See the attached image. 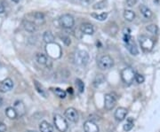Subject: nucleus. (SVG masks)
Instances as JSON below:
<instances>
[{"label":"nucleus","mask_w":160,"mask_h":132,"mask_svg":"<svg viewBox=\"0 0 160 132\" xmlns=\"http://www.w3.org/2000/svg\"><path fill=\"white\" fill-rule=\"evenodd\" d=\"M139 42H140V44H141V49L144 51V52H150L153 47H154V44H155V42L152 38L149 37V36H146V35H141L139 37Z\"/></svg>","instance_id":"1"},{"label":"nucleus","mask_w":160,"mask_h":132,"mask_svg":"<svg viewBox=\"0 0 160 132\" xmlns=\"http://www.w3.org/2000/svg\"><path fill=\"white\" fill-rule=\"evenodd\" d=\"M54 125H55L56 129L59 131H67V130L68 128V122H67L66 119L63 118L62 115H60V114H54Z\"/></svg>","instance_id":"2"},{"label":"nucleus","mask_w":160,"mask_h":132,"mask_svg":"<svg viewBox=\"0 0 160 132\" xmlns=\"http://www.w3.org/2000/svg\"><path fill=\"white\" fill-rule=\"evenodd\" d=\"M114 65L113 59L109 55H103L98 60V66L101 70H108Z\"/></svg>","instance_id":"3"},{"label":"nucleus","mask_w":160,"mask_h":132,"mask_svg":"<svg viewBox=\"0 0 160 132\" xmlns=\"http://www.w3.org/2000/svg\"><path fill=\"white\" fill-rule=\"evenodd\" d=\"M89 61V54L86 51H77L75 54V62L79 66H86Z\"/></svg>","instance_id":"4"},{"label":"nucleus","mask_w":160,"mask_h":132,"mask_svg":"<svg viewBox=\"0 0 160 132\" xmlns=\"http://www.w3.org/2000/svg\"><path fill=\"white\" fill-rule=\"evenodd\" d=\"M135 72L131 67H126L121 71V77L125 83L130 84L135 79Z\"/></svg>","instance_id":"5"},{"label":"nucleus","mask_w":160,"mask_h":132,"mask_svg":"<svg viewBox=\"0 0 160 132\" xmlns=\"http://www.w3.org/2000/svg\"><path fill=\"white\" fill-rule=\"evenodd\" d=\"M46 51L52 58H55V59L59 58L62 54L61 47L57 44H54V43L48 44L46 47Z\"/></svg>","instance_id":"6"},{"label":"nucleus","mask_w":160,"mask_h":132,"mask_svg":"<svg viewBox=\"0 0 160 132\" xmlns=\"http://www.w3.org/2000/svg\"><path fill=\"white\" fill-rule=\"evenodd\" d=\"M75 21L70 14H63L60 18V24L64 29H71L74 26Z\"/></svg>","instance_id":"7"},{"label":"nucleus","mask_w":160,"mask_h":132,"mask_svg":"<svg viewBox=\"0 0 160 132\" xmlns=\"http://www.w3.org/2000/svg\"><path fill=\"white\" fill-rule=\"evenodd\" d=\"M64 114H65L66 119L71 122H77L78 121V113L73 107H69V108L66 109Z\"/></svg>","instance_id":"8"},{"label":"nucleus","mask_w":160,"mask_h":132,"mask_svg":"<svg viewBox=\"0 0 160 132\" xmlns=\"http://www.w3.org/2000/svg\"><path fill=\"white\" fill-rule=\"evenodd\" d=\"M117 104V99L116 98L111 95V94H106L104 97V107L107 110H112Z\"/></svg>","instance_id":"9"},{"label":"nucleus","mask_w":160,"mask_h":132,"mask_svg":"<svg viewBox=\"0 0 160 132\" xmlns=\"http://www.w3.org/2000/svg\"><path fill=\"white\" fill-rule=\"evenodd\" d=\"M13 88V82L10 78H6L0 82V92L5 93Z\"/></svg>","instance_id":"10"},{"label":"nucleus","mask_w":160,"mask_h":132,"mask_svg":"<svg viewBox=\"0 0 160 132\" xmlns=\"http://www.w3.org/2000/svg\"><path fill=\"white\" fill-rule=\"evenodd\" d=\"M85 132H100L99 126L93 121H86L84 124Z\"/></svg>","instance_id":"11"},{"label":"nucleus","mask_w":160,"mask_h":132,"mask_svg":"<svg viewBox=\"0 0 160 132\" xmlns=\"http://www.w3.org/2000/svg\"><path fill=\"white\" fill-rule=\"evenodd\" d=\"M128 111L125 107H118L115 112V118L118 122H122L126 119Z\"/></svg>","instance_id":"12"},{"label":"nucleus","mask_w":160,"mask_h":132,"mask_svg":"<svg viewBox=\"0 0 160 132\" xmlns=\"http://www.w3.org/2000/svg\"><path fill=\"white\" fill-rule=\"evenodd\" d=\"M126 45H127V50L130 52V53H131L132 55L136 56V55L139 54V50H138V48H137V46H136L134 41L132 40V38H131L129 41H127V42L126 43Z\"/></svg>","instance_id":"13"},{"label":"nucleus","mask_w":160,"mask_h":132,"mask_svg":"<svg viewBox=\"0 0 160 132\" xmlns=\"http://www.w3.org/2000/svg\"><path fill=\"white\" fill-rule=\"evenodd\" d=\"M13 108H14L15 111L17 112V114L20 115V116H22V115L25 114V112H26V108H25L24 104H23L22 101H20V100L15 101Z\"/></svg>","instance_id":"14"},{"label":"nucleus","mask_w":160,"mask_h":132,"mask_svg":"<svg viewBox=\"0 0 160 132\" xmlns=\"http://www.w3.org/2000/svg\"><path fill=\"white\" fill-rule=\"evenodd\" d=\"M139 9H140L141 13L146 19H150V18L152 17V12H151V10H150L148 6L144 5V4H141Z\"/></svg>","instance_id":"15"},{"label":"nucleus","mask_w":160,"mask_h":132,"mask_svg":"<svg viewBox=\"0 0 160 132\" xmlns=\"http://www.w3.org/2000/svg\"><path fill=\"white\" fill-rule=\"evenodd\" d=\"M23 28L25 29V30H27L28 32L30 33H34L36 30V24L32 21H23Z\"/></svg>","instance_id":"16"},{"label":"nucleus","mask_w":160,"mask_h":132,"mask_svg":"<svg viewBox=\"0 0 160 132\" xmlns=\"http://www.w3.org/2000/svg\"><path fill=\"white\" fill-rule=\"evenodd\" d=\"M39 130L41 132H54L53 126L46 121H43L39 125Z\"/></svg>","instance_id":"17"},{"label":"nucleus","mask_w":160,"mask_h":132,"mask_svg":"<svg viewBox=\"0 0 160 132\" xmlns=\"http://www.w3.org/2000/svg\"><path fill=\"white\" fill-rule=\"evenodd\" d=\"M34 85H35V88H36V91L41 96H43L44 98H47V92H46L45 89L43 87V85L41 83H39L36 80H34Z\"/></svg>","instance_id":"18"},{"label":"nucleus","mask_w":160,"mask_h":132,"mask_svg":"<svg viewBox=\"0 0 160 132\" xmlns=\"http://www.w3.org/2000/svg\"><path fill=\"white\" fill-rule=\"evenodd\" d=\"M81 31L82 33L86 34V35H93L95 33V29L92 24L89 23H85L81 26Z\"/></svg>","instance_id":"19"},{"label":"nucleus","mask_w":160,"mask_h":132,"mask_svg":"<svg viewBox=\"0 0 160 132\" xmlns=\"http://www.w3.org/2000/svg\"><path fill=\"white\" fill-rule=\"evenodd\" d=\"M5 114L6 116L11 119V120H14L17 118L18 114H17V112L15 111V109L13 107H7L6 110H5Z\"/></svg>","instance_id":"20"},{"label":"nucleus","mask_w":160,"mask_h":132,"mask_svg":"<svg viewBox=\"0 0 160 132\" xmlns=\"http://www.w3.org/2000/svg\"><path fill=\"white\" fill-rule=\"evenodd\" d=\"M43 39L44 41L48 44H52L54 41V35L51 31H45L43 35Z\"/></svg>","instance_id":"21"},{"label":"nucleus","mask_w":160,"mask_h":132,"mask_svg":"<svg viewBox=\"0 0 160 132\" xmlns=\"http://www.w3.org/2000/svg\"><path fill=\"white\" fill-rule=\"evenodd\" d=\"M51 90L60 99H65L66 96H67V92L65 91H63V90L60 89V88H52Z\"/></svg>","instance_id":"22"},{"label":"nucleus","mask_w":160,"mask_h":132,"mask_svg":"<svg viewBox=\"0 0 160 132\" xmlns=\"http://www.w3.org/2000/svg\"><path fill=\"white\" fill-rule=\"evenodd\" d=\"M124 18L127 21H132L135 18V13L132 10H126L124 13Z\"/></svg>","instance_id":"23"},{"label":"nucleus","mask_w":160,"mask_h":132,"mask_svg":"<svg viewBox=\"0 0 160 132\" xmlns=\"http://www.w3.org/2000/svg\"><path fill=\"white\" fill-rule=\"evenodd\" d=\"M91 16L94 17V18L96 19V20L100 21H105V20L107 19V17H108V13H102L97 14V13H94L91 14Z\"/></svg>","instance_id":"24"},{"label":"nucleus","mask_w":160,"mask_h":132,"mask_svg":"<svg viewBox=\"0 0 160 132\" xmlns=\"http://www.w3.org/2000/svg\"><path fill=\"white\" fill-rule=\"evenodd\" d=\"M132 128H133V119L129 117L127 122H126V124L124 125V131H130Z\"/></svg>","instance_id":"25"},{"label":"nucleus","mask_w":160,"mask_h":132,"mask_svg":"<svg viewBox=\"0 0 160 132\" xmlns=\"http://www.w3.org/2000/svg\"><path fill=\"white\" fill-rule=\"evenodd\" d=\"M36 61L39 63V64H42V65H45L46 64L47 62V58L45 54L43 53H37L36 54Z\"/></svg>","instance_id":"26"},{"label":"nucleus","mask_w":160,"mask_h":132,"mask_svg":"<svg viewBox=\"0 0 160 132\" xmlns=\"http://www.w3.org/2000/svg\"><path fill=\"white\" fill-rule=\"evenodd\" d=\"M146 29L151 34H154V35H157L159 33V27L156 25V24H150L149 26L146 27Z\"/></svg>","instance_id":"27"},{"label":"nucleus","mask_w":160,"mask_h":132,"mask_svg":"<svg viewBox=\"0 0 160 132\" xmlns=\"http://www.w3.org/2000/svg\"><path fill=\"white\" fill-rule=\"evenodd\" d=\"M104 82H105V78H104V76H103L102 74H98V75L95 77V81H94V85H95V87H98L100 84L103 83Z\"/></svg>","instance_id":"28"},{"label":"nucleus","mask_w":160,"mask_h":132,"mask_svg":"<svg viewBox=\"0 0 160 132\" xmlns=\"http://www.w3.org/2000/svg\"><path fill=\"white\" fill-rule=\"evenodd\" d=\"M105 7H106V0H101V1L95 4L93 6V8L95 10H101Z\"/></svg>","instance_id":"29"},{"label":"nucleus","mask_w":160,"mask_h":132,"mask_svg":"<svg viewBox=\"0 0 160 132\" xmlns=\"http://www.w3.org/2000/svg\"><path fill=\"white\" fill-rule=\"evenodd\" d=\"M76 85H77V90H78V91H79L80 93L84 92V91H85V83H83L82 80L77 79V80H76Z\"/></svg>","instance_id":"30"},{"label":"nucleus","mask_w":160,"mask_h":132,"mask_svg":"<svg viewBox=\"0 0 160 132\" xmlns=\"http://www.w3.org/2000/svg\"><path fill=\"white\" fill-rule=\"evenodd\" d=\"M33 16L35 17L36 21H44L45 20V16L42 13H33Z\"/></svg>","instance_id":"31"},{"label":"nucleus","mask_w":160,"mask_h":132,"mask_svg":"<svg viewBox=\"0 0 160 132\" xmlns=\"http://www.w3.org/2000/svg\"><path fill=\"white\" fill-rule=\"evenodd\" d=\"M134 80H135L138 83H142L145 79H144V76H143V75H141V74H136Z\"/></svg>","instance_id":"32"},{"label":"nucleus","mask_w":160,"mask_h":132,"mask_svg":"<svg viewBox=\"0 0 160 132\" xmlns=\"http://www.w3.org/2000/svg\"><path fill=\"white\" fill-rule=\"evenodd\" d=\"M61 38H62V40L63 41V43L67 46H68L70 44L71 41H70V38L68 35H61Z\"/></svg>","instance_id":"33"},{"label":"nucleus","mask_w":160,"mask_h":132,"mask_svg":"<svg viewBox=\"0 0 160 132\" xmlns=\"http://www.w3.org/2000/svg\"><path fill=\"white\" fill-rule=\"evenodd\" d=\"M127 5L129 7H132L136 4L137 0H127Z\"/></svg>","instance_id":"34"},{"label":"nucleus","mask_w":160,"mask_h":132,"mask_svg":"<svg viewBox=\"0 0 160 132\" xmlns=\"http://www.w3.org/2000/svg\"><path fill=\"white\" fill-rule=\"evenodd\" d=\"M6 131V126L4 123H3L2 122H0V132H5Z\"/></svg>","instance_id":"35"},{"label":"nucleus","mask_w":160,"mask_h":132,"mask_svg":"<svg viewBox=\"0 0 160 132\" xmlns=\"http://www.w3.org/2000/svg\"><path fill=\"white\" fill-rule=\"evenodd\" d=\"M4 12V6L3 5H1L0 4V13H3Z\"/></svg>","instance_id":"36"},{"label":"nucleus","mask_w":160,"mask_h":132,"mask_svg":"<svg viewBox=\"0 0 160 132\" xmlns=\"http://www.w3.org/2000/svg\"><path fill=\"white\" fill-rule=\"evenodd\" d=\"M3 103H4V100H3V98L0 96V107L3 105Z\"/></svg>","instance_id":"37"},{"label":"nucleus","mask_w":160,"mask_h":132,"mask_svg":"<svg viewBox=\"0 0 160 132\" xmlns=\"http://www.w3.org/2000/svg\"><path fill=\"white\" fill-rule=\"evenodd\" d=\"M68 93H69V92H70V93H73L72 88H68Z\"/></svg>","instance_id":"38"},{"label":"nucleus","mask_w":160,"mask_h":132,"mask_svg":"<svg viewBox=\"0 0 160 132\" xmlns=\"http://www.w3.org/2000/svg\"><path fill=\"white\" fill-rule=\"evenodd\" d=\"M13 2H15V3H17V2H19V0H13Z\"/></svg>","instance_id":"39"},{"label":"nucleus","mask_w":160,"mask_h":132,"mask_svg":"<svg viewBox=\"0 0 160 132\" xmlns=\"http://www.w3.org/2000/svg\"><path fill=\"white\" fill-rule=\"evenodd\" d=\"M27 132H36V131H28Z\"/></svg>","instance_id":"40"}]
</instances>
